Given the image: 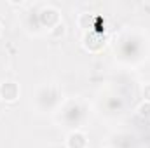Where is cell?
<instances>
[{"instance_id":"3957f363","label":"cell","mask_w":150,"mask_h":148,"mask_svg":"<svg viewBox=\"0 0 150 148\" xmlns=\"http://www.w3.org/2000/svg\"><path fill=\"white\" fill-rule=\"evenodd\" d=\"M143 96H145V99H149V101H150V85H149V87H145V91H143Z\"/></svg>"},{"instance_id":"277c9868","label":"cell","mask_w":150,"mask_h":148,"mask_svg":"<svg viewBox=\"0 0 150 148\" xmlns=\"http://www.w3.org/2000/svg\"><path fill=\"white\" fill-rule=\"evenodd\" d=\"M0 33H2V25H0Z\"/></svg>"},{"instance_id":"7a4b0ae2","label":"cell","mask_w":150,"mask_h":148,"mask_svg":"<svg viewBox=\"0 0 150 148\" xmlns=\"http://www.w3.org/2000/svg\"><path fill=\"white\" fill-rule=\"evenodd\" d=\"M68 147L70 148H86V138L80 132H74L68 136Z\"/></svg>"},{"instance_id":"6da1fadb","label":"cell","mask_w":150,"mask_h":148,"mask_svg":"<svg viewBox=\"0 0 150 148\" xmlns=\"http://www.w3.org/2000/svg\"><path fill=\"white\" fill-rule=\"evenodd\" d=\"M0 96L5 101H16L19 96V87L14 82H4L0 85Z\"/></svg>"}]
</instances>
